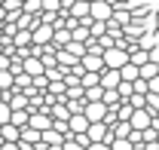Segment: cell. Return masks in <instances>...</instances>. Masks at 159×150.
I'll use <instances>...</instances> for the list:
<instances>
[{
	"mask_svg": "<svg viewBox=\"0 0 159 150\" xmlns=\"http://www.w3.org/2000/svg\"><path fill=\"white\" fill-rule=\"evenodd\" d=\"M101 58H104V68H122L125 61H129V46L125 43H113V46H107L104 52H101Z\"/></svg>",
	"mask_w": 159,
	"mask_h": 150,
	"instance_id": "6da1fadb",
	"label": "cell"
},
{
	"mask_svg": "<svg viewBox=\"0 0 159 150\" xmlns=\"http://www.w3.org/2000/svg\"><path fill=\"white\" fill-rule=\"evenodd\" d=\"M86 135H89V141H110V126L104 120H95V123H89Z\"/></svg>",
	"mask_w": 159,
	"mask_h": 150,
	"instance_id": "7a4b0ae2",
	"label": "cell"
},
{
	"mask_svg": "<svg viewBox=\"0 0 159 150\" xmlns=\"http://www.w3.org/2000/svg\"><path fill=\"white\" fill-rule=\"evenodd\" d=\"M83 113H86V120H89V123H95V120H104V113H107V104H104L101 98H95V101H86Z\"/></svg>",
	"mask_w": 159,
	"mask_h": 150,
	"instance_id": "3957f363",
	"label": "cell"
},
{
	"mask_svg": "<svg viewBox=\"0 0 159 150\" xmlns=\"http://www.w3.org/2000/svg\"><path fill=\"white\" fill-rule=\"evenodd\" d=\"M89 16H92V19L107 21L110 16H113V6H110L107 0H92V3H89Z\"/></svg>",
	"mask_w": 159,
	"mask_h": 150,
	"instance_id": "277c9868",
	"label": "cell"
},
{
	"mask_svg": "<svg viewBox=\"0 0 159 150\" xmlns=\"http://www.w3.org/2000/svg\"><path fill=\"white\" fill-rule=\"evenodd\" d=\"M28 126H34V129H40V132H46L49 126H52V113H49V110H31Z\"/></svg>",
	"mask_w": 159,
	"mask_h": 150,
	"instance_id": "5b68a950",
	"label": "cell"
},
{
	"mask_svg": "<svg viewBox=\"0 0 159 150\" xmlns=\"http://www.w3.org/2000/svg\"><path fill=\"white\" fill-rule=\"evenodd\" d=\"M150 120H153V113L147 110V107H135V110H132V116H129L132 129H147V126H150Z\"/></svg>",
	"mask_w": 159,
	"mask_h": 150,
	"instance_id": "8992f818",
	"label": "cell"
},
{
	"mask_svg": "<svg viewBox=\"0 0 159 150\" xmlns=\"http://www.w3.org/2000/svg\"><path fill=\"white\" fill-rule=\"evenodd\" d=\"M80 64H83L86 71H104V58H101V52H83Z\"/></svg>",
	"mask_w": 159,
	"mask_h": 150,
	"instance_id": "52a82bcc",
	"label": "cell"
},
{
	"mask_svg": "<svg viewBox=\"0 0 159 150\" xmlns=\"http://www.w3.org/2000/svg\"><path fill=\"white\" fill-rule=\"evenodd\" d=\"M21 71L31 74V77H37V74H43L46 68H43V61H40L37 55H28V58H21Z\"/></svg>",
	"mask_w": 159,
	"mask_h": 150,
	"instance_id": "ba28073f",
	"label": "cell"
},
{
	"mask_svg": "<svg viewBox=\"0 0 159 150\" xmlns=\"http://www.w3.org/2000/svg\"><path fill=\"white\" fill-rule=\"evenodd\" d=\"M119 80H122V77H119L116 68H104V71H101V86H104V89H116Z\"/></svg>",
	"mask_w": 159,
	"mask_h": 150,
	"instance_id": "9c48e42d",
	"label": "cell"
},
{
	"mask_svg": "<svg viewBox=\"0 0 159 150\" xmlns=\"http://www.w3.org/2000/svg\"><path fill=\"white\" fill-rule=\"evenodd\" d=\"M67 126H70V132L77 135V132H86V129H89V120H86V113L80 110V113H70V116H67Z\"/></svg>",
	"mask_w": 159,
	"mask_h": 150,
	"instance_id": "30bf717a",
	"label": "cell"
},
{
	"mask_svg": "<svg viewBox=\"0 0 159 150\" xmlns=\"http://www.w3.org/2000/svg\"><path fill=\"white\" fill-rule=\"evenodd\" d=\"M19 141L34 147V144L40 141V129H34V126H21V129H19Z\"/></svg>",
	"mask_w": 159,
	"mask_h": 150,
	"instance_id": "8fae6325",
	"label": "cell"
},
{
	"mask_svg": "<svg viewBox=\"0 0 159 150\" xmlns=\"http://www.w3.org/2000/svg\"><path fill=\"white\" fill-rule=\"evenodd\" d=\"M89 3H92V0H74L70 9H67V16H74V19H86V16H89Z\"/></svg>",
	"mask_w": 159,
	"mask_h": 150,
	"instance_id": "7c38bea8",
	"label": "cell"
},
{
	"mask_svg": "<svg viewBox=\"0 0 159 150\" xmlns=\"http://www.w3.org/2000/svg\"><path fill=\"white\" fill-rule=\"evenodd\" d=\"M119 77L132 83V80H138V77H141V68H138V64H135V61H125V64L119 68Z\"/></svg>",
	"mask_w": 159,
	"mask_h": 150,
	"instance_id": "4fadbf2b",
	"label": "cell"
},
{
	"mask_svg": "<svg viewBox=\"0 0 159 150\" xmlns=\"http://www.w3.org/2000/svg\"><path fill=\"white\" fill-rule=\"evenodd\" d=\"M98 83H101V71H83V77H80V86H83V89L98 86Z\"/></svg>",
	"mask_w": 159,
	"mask_h": 150,
	"instance_id": "5bb4252c",
	"label": "cell"
},
{
	"mask_svg": "<svg viewBox=\"0 0 159 150\" xmlns=\"http://www.w3.org/2000/svg\"><path fill=\"white\" fill-rule=\"evenodd\" d=\"M34 40H31V28H19L16 34H12V46H31Z\"/></svg>",
	"mask_w": 159,
	"mask_h": 150,
	"instance_id": "9a60e30c",
	"label": "cell"
},
{
	"mask_svg": "<svg viewBox=\"0 0 159 150\" xmlns=\"http://www.w3.org/2000/svg\"><path fill=\"white\" fill-rule=\"evenodd\" d=\"M28 116H31V110H28V107H21V110H12L9 113V123H16V126H28Z\"/></svg>",
	"mask_w": 159,
	"mask_h": 150,
	"instance_id": "2e32d148",
	"label": "cell"
},
{
	"mask_svg": "<svg viewBox=\"0 0 159 150\" xmlns=\"http://www.w3.org/2000/svg\"><path fill=\"white\" fill-rule=\"evenodd\" d=\"M21 12L40 16V12H43V0H21Z\"/></svg>",
	"mask_w": 159,
	"mask_h": 150,
	"instance_id": "e0dca14e",
	"label": "cell"
},
{
	"mask_svg": "<svg viewBox=\"0 0 159 150\" xmlns=\"http://www.w3.org/2000/svg\"><path fill=\"white\" fill-rule=\"evenodd\" d=\"M12 83H16V74L9 68H0V89H12Z\"/></svg>",
	"mask_w": 159,
	"mask_h": 150,
	"instance_id": "ac0fdd59",
	"label": "cell"
},
{
	"mask_svg": "<svg viewBox=\"0 0 159 150\" xmlns=\"http://www.w3.org/2000/svg\"><path fill=\"white\" fill-rule=\"evenodd\" d=\"M101 101H104L107 107H116V104L122 101V98H119V92H116V89H104V95H101Z\"/></svg>",
	"mask_w": 159,
	"mask_h": 150,
	"instance_id": "d6986e66",
	"label": "cell"
},
{
	"mask_svg": "<svg viewBox=\"0 0 159 150\" xmlns=\"http://www.w3.org/2000/svg\"><path fill=\"white\" fill-rule=\"evenodd\" d=\"M138 68H141V77H144V80H150V77L159 74V64H156V61H144V64H138Z\"/></svg>",
	"mask_w": 159,
	"mask_h": 150,
	"instance_id": "ffe728a7",
	"label": "cell"
},
{
	"mask_svg": "<svg viewBox=\"0 0 159 150\" xmlns=\"http://www.w3.org/2000/svg\"><path fill=\"white\" fill-rule=\"evenodd\" d=\"M12 89H31V74L19 71V74H16V83H12Z\"/></svg>",
	"mask_w": 159,
	"mask_h": 150,
	"instance_id": "44dd1931",
	"label": "cell"
},
{
	"mask_svg": "<svg viewBox=\"0 0 159 150\" xmlns=\"http://www.w3.org/2000/svg\"><path fill=\"white\" fill-rule=\"evenodd\" d=\"M150 113H159V95L156 92H147V104H144Z\"/></svg>",
	"mask_w": 159,
	"mask_h": 150,
	"instance_id": "7402d4cb",
	"label": "cell"
},
{
	"mask_svg": "<svg viewBox=\"0 0 159 150\" xmlns=\"http://www.w3.org/2000/svg\"><path fill=\"white\" fill-rule=\"evenodd\" d=\"M61 150H86V144H80L77 138L70 135V138H64V144H61Z\"/></svg>",
	"mask_w": 159,
	"mask_h": 150,
	"instance_id": "603a6c76",
	"label": "cell"
},
{
	"mask_svg": "<svg viewBox=\"0 0 159 150\" xmlns=\"http://www.w3.org/2000/svg\"><path fill=\"white\" fill-rule=\"evenodd\" d=\"M9 113H12L9 101H6V98H0V123H9Z\"/></svg>",
	"mask_w": 159,
	"mask_h": 150,
	"instance_id": "cb8c5ba5",
	"label": "cell"
},
{
	"mask_svg": "<svg viewBox=\"0 0 159 150\" xmlns=\"http://www.w3.org/2000/svg\"><path fill=\"white\" fill-rule=\"evenodd\" d=\"M86 150H113V147H110V141H89Z\"/></svg>",
	"mask_w": 159,
	"mask_h": 150,
	"instance_id": "d4e9b609",
	"label": "cell"
},
{
	"mask_svg": "<svg viewBox=\"0 0 159 150\" xmlns=\"http://www.w3.org/2000/svg\"><path fill=\"white\" fill-rule=\"evenodd\" d=\"M147 86H150V92H156V95H159V74H156V77H150V80H147Z\"/></svg>",
	"mask_w": 159,
	"mask_h": 150,
	"instance_id": "484cf974",
	"label": "cell"
},
{
	"mask_svg": "<svg viewBox=\"0 0 159 150\" xmlns=\"http://www.w3.org/2000/svg\"><path fill=\"white\" fill-rule=\"evenodd\" d=\"M0 150H21V144H19V141H3Z\"/></svg>",
	"mask_w": 159,
	"mask_h": 150,
	"instance_id": "4316f807",
	"label": "cell"
},
{
	"mask_svg": "<svg viewBox=\"0 0 159 150\" xmlns=\"http://www.w3.org/2000/svg\"><path fill=\"white\" fill-rule=\"evenodd\" d=\"M3 19H6V9H3V3H0V25H3Z\"/></svg>",
	"mask_w": 159,
	"mask_h": 150,
	"instance_id": "83f0119b",
	"label": "cell"
},
{
	"mask_svg": "<svg viewBox=\"0 0 159 150\" xmlns=\"http://www.w3.org/2000/svg\"><path fill=\"white\" fill-rule=\"evenodd\" d=\"M0 98H6V89H0Z\"/></svg>",
	"mask_w": 159,
	"mask_h": 150,
	"instance_id": "f1b7e54d",
	"label": "cell"
},
{
	"mask_svg": "<svg viewBox=\"0 0 159 150\" xmlns=\"http://www.w3.org/2000/svg\"><path fill=\"white\" fill-rule=\"evenodd\" d=\"M116 3H125V0H116Z\"/></svg>",
	"mask_w": 159,
	"mask_h": 150,
	"instance_id": "f546056e",
	"label": "cell"
},
{
	"mask_svg": "<svg viewBox=\"0 0 159 150\" xmlns=\"http://www.w3.org/2000/svg\"><path fill=\"white\" fill-rule=\"evenodd\" d=\"M0 3H3V0H0Z\"/></svg>",
	"mask_w": 159,
	"mask_h": 150,
	"instance_id": "4dcf8cb0",
	"label": "cell"
},
{
	"mask_svg": "<svg viewBox=\"0 0 159 150\" xmlns=\"http://www.w3.org/2000/svg\"><path fill=\"white\" fill-rule=\"evenodd\" d=\"M156 141H159V138H156Z\"/></svg>",
	"mask_w": 159,
	"mask_h": 150,
	"instance_id": "1f68e13d",
	"label": "cell"
}]
</instances>
